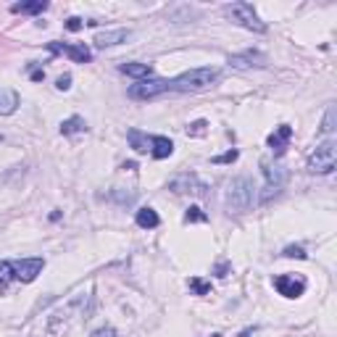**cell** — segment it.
Here are the masks:
<instances>
[{"mask_svg": "<svg viewBox=\"0 0 337 337\" xmlns=\"http://www.w3.org/2000/svg\"><path fill=\"white\" fill-rule=\"evenodd\" d=\"M261 172H264V190H261V195H258V203H269L271 198H277L285 190L287 179H290V168L282 161L264 158L261 161Z\"/></svg>", "mask_w": 337, "mask_h": 337, "instance_id": "7a4b0ae2", "label": "cell"}, {"mask_svg": "<svg viewBox=\"0 0 337 337\" xmlns=\"http://www.w3.org/2000/svg\"><path fill=\"white\" fill-rule=\"evenodd\" d=\"M221 79V71L219 69H190L185 74L174 76V79H168V93H203V90L213 87Z\"/></svg>", "mask_w": 337, "mask_h": 337, "instance_id": "6da1fadb", "label": "cell"}, {"mask_svg": "<svg viewBox=\"0 0 337 337\" xmlns=\"http://www.w3.org/2000/svg\"><path fill=\"white\" fill-rule=\"evenodd\" d=\"M224 203H227L229 213H245V211H250V206L256 203V187H253V182L248 177H235L227 185Z\"/></svg>", "mask_w": 337, "mask_h": 337, "instance_id": "3957f363", "label": "cell"}, {"mask_svg": "<svg viewBox=\"0 0 337 337\" xmlns=\"http://www.w3.org/2000/svg\"><path fill=\"white\" fill-rule=\"evenodd\" d=\"M45 269V258H21V261H11V271H13V282L29 285L35 282Z\"/></svg>", "mask_w": 337, "mask_h": 337, "instance_id": "52a82bcc", "label": "cell"}, {"mask_svg": "<svg viewBox=\"0 0 337 337\" xmlns=\"http://www.w3.org/2000/svg\"><path fill=\"white\" fill-rule=\"evenodd\" d=\"M174 153V143L168 140V137H163V134H153L150 137V156L153 158H158V161H163V158H168Z\"/></svg>", "mask_w": 337, "mask_h": 337, "instance_id": "4fadbf2b", "label": "cell"}, {"mask_svg": "<svg viewBox=\"0 0 337 337\" xmlns=\"http://www.w3.org/2000/svg\"><path fill=\"white\" fill-rule=\"evenodd\" d=\"M132 37L129 29H105V32H98L95 35V45L98 48H114V45H121V42H127Z\"/></svg>", "mask_w": 337, "mask_h": 337, "instance_id": "8fae6325", "label": "cell"}, {"mask_svg": "<svg viewBox=\"0 0 337 337\" xmlns=\"http://www.w3.org/2000/svg\"><path fill=\"white\" fill-rule=\"evenodd\" d=\"M206 127H208V124H206L203 119H201V121H192V124L187 127V134H190V137H201V134H206Z\"/></svg>", "mask_w": 337, "mask_h": 337, "instance_id": "d4e9b609", "label": "cell"}, {"mask_svg": "<svg viewBox=\"0 0 337 337\" xmlns=\"http://www.w3.org/2000/svg\"><path fill=\"white\" fill-rule=\"evenodd\" d=\"M119 69H121V74L132 76V79H137V82L150 79V76H153V66H150V64H137V61H129V64H121Z\"/></svg>", "mask_w": 337, "mask_h": 337, "instance_id": "5bb4252c", "label": "cell"}, {"mask_svg": "<svg viewBox=\"0 0 337 337\" xmlns=\"http://www.w3.org/2000/svg\"><path fill=\"white\" fill-rule=\"evenodd\" d=\"M0 143H3V134H0Z\"/></svg>", "mask_w": 337, "mask_h": 337, "instance_id": "836d02e7", "label": "cell"}, {"mask_svg": "<svg viewBox=\"0 0 337 337\" xmlns=\"http://www.w3.org/2000/svg\"><path fill=\"white\" fill-rule=\"evenodd\" d=\"M290 137H293V127H290V124H279L277 129L269 134L266 145H269L274 153H277V156H282L285 148H287V143H290Z\"/></svg>", "mask_w": 337, "mask_h": 337, "instance_id": "7c38bea8", "label": "cell"}, {"mask_svg": "<svg viewBox=\"0 0 337 337\" xmlns=\"http://www.w3.org/2000/svg\"><path fill=\"white\" fill-rule=\"evenodd\" d=\"M334 129H337V108H334V105H329V108H327V114H324V119H321V127H319V132L324 134V137H329Z\"/></svg>", "mask_w": 337, "mask_h": 337, "instance_id": "ffe728a7", "label": "cell"}, {"mask_svg": "<svg viewBox=\"0 0 337 337\" xmlns=\"http://www.w3.org/2000/svg\"><path fill=\"white\" fill-rule=\"evenodd\" d=\"M185 221H187V224H198V221H208V216H206V211H203V208L190 206L187 213H185Z\"/></svg>", "mask_w": 337, "mask_h": 337, "instance_id": "603a6c76", "label": "cell"}, {"mask_svg": "<svg viewBox=\"0 0 337 337\" xmlns=\"http://www.w3.org/2000/svg\"><path fill=\"white\" fill-rule=\"evenodd\" d=\"M274 287H277V293L285 298H300L305 293V282L300 277H290V274L274 277Z\"/></svg>", "mask_w": 337, "mask_h": 337, "instance_id": "9c48e42d", "label": "cell"}, {"mask_svg": "<svg viewBox=\"0 0 337 337\" xmlns=\"http://www.w3.org/2000/svg\"><path fill=\"white\" fill-rule=\"evenodd\" d=\"M166 190H172L174 195H198V198H203L208 185L198 174L182 172V174H177V177H172L166 182Z\"/></svg>", "mask_w": 337, "mask_h": 337, "instance_id": "8992f818", "label": "cell"}, {"mask_svg": "<svg viewBox=\"0 0 337 337\" xmlns=\"http://www.w3.org/2000/svg\"><path fill=\"white\" fill-rule=\"evenodd\" d=\"M90 337H116V329L114 327H100V329H95Z\"/></svg>", "mask_w": 337, "mask_h": 337, "instance_id": "83f0119b", "label": "cell"}, {"mask_svg": "<svg viewBox=\"0 0 337 337\" xmlns=\"http://www.w3.org/2000/svg\"><path fill=\"white\" fill-rule=\"evenodd\" d=\"M282 256H285V258H300V261H305V258H308V253H305L300 245H287Z\"/></svg>", "mask_w": 337, "mask_h": 337, "instance_id": "cb8c5ba5", "label": "cell"}, {"mask_svg": "<svg viewBox=\"0 0 337 337\" xmlns=\"http://www.w3.org/2000/svg\"><path fill=\"white\" fill-rule=\"evenodd\" d=\"M224 16L232 19L235 24H240L242 29H248V32H256V35L266 32V24L258 19L256 8L250 3H242V0H237V3H227L224 6Z\"/></svg>", "mask_w": 337, "mask_h": 337, "instance_id": "277c9868", "label": "cell"}, {"mask_svg": "<svg viewBox=\"0 0 337 337\" xmlns=\"http://www.w3.org/2000/svg\"><path fill=\"white\" fill-rule=\"evenodd\" d=\"M32 79H35V82H42V79H45V71H42V69H32Z\"/></svg>", "mask_w": 337, "mask_h": 337, "instance_id": "4dcf8cb0", "label": "cell"}, {"mask_svg": "<svg viewBox=\"0 0 337 337\" xmlns=\"http://www.w3.org/2000/svg\"><path fill=\"white\" fill-rule=\"evenodd\" d=\"M13 282V271H11V261H0V293H6L8 285Z\"/></svg>", "mask_w": 337, "mask_h": 337, "instance_id": "44dd1931", "label": "cell"}, {"mask_svg": "<svg viewBox=\"0 0 337 337\" xmlns=\"http://www.w3.org/2000/svg\"><path fill=\"white\" fill-rule=\"evenodd\" d=\"M66 29H69V32H79V29H82V19L79 16H71L66 21Z\"/></svg>", "mask_w": 337, "mask_h": 337, "instance_id": "f1b7e54d", "label": "cell"}, {"mask_svg": "<svg viewBox=\"0 0 337 337\" xmlns=\"http://www.w3.org/2000/svg\"><path fill=\"white\" fill-rule=\"evenodd\" d=\"M134 221H137V227H143V229H156L158 224H161V219H158V213L153 211L150 206H145V208H140L137 211V216H134Z\"/></svg>", "mask_w": 337, "mask_h": 337, "instance_id": "9a60e30c", "label": "cell"}, {"mask_svg": "<svg viewBox=\"0 0 337 337\" xmlns=\"http://www.w3.org/2000/svg\"><path fill=\"white\" fill-rule=\"evenodd\" d=\"M337 163V143L332 137H327L324 143H319L316 150L311 153L308 158V172L311 174H332Z\"/></svg>", "mask_w": 337, "mask_h": 337, "instance_id": "5b68a950", "label": "cell"}, {"mask_svg": "<svg viewBox=\"0 0 337 337\" xmlns=\"http://www.w3.org/2000/svg\"><path fill=\"white\" fill-rule=\"evenodd\" d=\"M211 337H221V334H211Z\"/></svg>", "mask_w": 337, "mask_h": 337, "instance_id": "d6a6232c", "label": "cell"}, {"mask_svg": "<svg viewBox=\"0 0 337 337\" xmlns=\"http://www.w3.org/2000/svg\"><path fill=\"white\" fill-rule=\"evenodd\" d=\"M187 287L192 290L195 295H208V293H211V285L203 282L201 277H190V279H187Z\"/></svg>", "mask_w": 337, "mask_h": 337, "instance_id": "7402d4cb", "label": "cell"}, {"mask_svg": "<svg viewBox=\"0 0 337 337\" xmlns=\"http://www.w3.org/2000/svg\"><path fill=\"white\" fill-rule=\"evenodd\" d=\"M55 87L61 90V93H66V90L71 87V74H61L58 79H55Z\"/></svg>", "mask_w": 337, "mask_h": 337, "instance_id": "4316f807", "label": "cell"}, {"mask_svg": "<svg viewBox=\"0 0 337 337\" xmlns=\"http://www.w3.org/2000/svg\"><path fill=\"white\" fill-rule=\"evenodd\" d=\"M121 168H129V172H134V168H137V163H134V161H127V163L121 166Z\"/></svg>", "mask_w": 337, "mask_h": 337, "instance_id": "1f68e13d", "label": "cell"}, {"mask_svg": "<svg viewBox=\"0 0 337 337\" xmlns=\"http://www.w3.org/2000/svg\"><path fill=\"white\" fill-rule=\"evenodd\" d=\"M13 13H42L48 11V3L45 0H29V3H13L11 6Z\"/></svg>", "mask_w": 337, "mask_h": 337, "instance_id": "d6986e66", "label": "cell"}, {"mask_svg": "<svg viewBox=\"0 0 337 337\" xmlns=\"http://www.w3.org/2000/svg\"><path fill=\"white\" fill-rule=\"evenodd\" d=\"M127 140H129V145H132L137 153H150V137H148L145 132L129 129V132H127Z\"/></svg>", "mask_w": 337, "mask_h": 337, "instance_id": "e0dca14e", "label": "cell"}, {"mask_svg": "<svg viewBox=\"0 0 337 337\" xmlns=\"http://www.w3.org/2000/svg\"><path fill=\"white\" fill-rule=\"evenodd\" d=\"M237 156H240L237 150H227L221 156H213V163H232V161H237Z\"/></svg>", "mask_w": 337, "mask_h": 337, "instance_id": "484cf974", "label": "cell"}, {"mask_svg": "<svg viewBox=\"0 0 337 337\" xmlns=\"http://www.w3.org/2000/svg\"><path fill=\"white\" fill-rule=\"evenodd\" d=\"M48 48L53 53H66L74 64H87L90 58H93V53H90V48H85V45H61V42H50Z\"/></svg>", "mask_w": 337, "mask_h": 337, "instance_id": "30bf717a", "label": "cell"}, {"mask_svg": "<svg viewBox=\"0 0 337 337\" xmlns=\"http://www.w3.org/2000/svg\"><path fill=\"white\" fill-rule=\"evenodd\" d=\"M227 271H229V264H227V261H219L216 269H213V274H216V277H227Z\"/></svg>", "mask_w": 337, "mask_h": 337, "instance_id": "f546056e", "label": "cell"}, {"mask_svg": "<svg viewBox=\"0 0 337 337\" xmlns=\"http://www.w3.org/2000/svg\"><path fill=\"white\" fill-rule=\"evenodd\" d=\"M79 132H87V121L82 119V116H71V119H66L64 124H61V134H79Z\"/></svg>", "mask_w": 337, "mask_h": 337, "instance_id": "ac0fdd59", "label": "cell"}, {"mask_svg": "<svg viewBox=\"0 0 337 337\" xmlns=\"http://www.w3.org/2000/svg\"><path fill=\"white\" fill-rule=\"evenodd\" d=\"M266 55L261 50H242V53H235L227 58V64L232 69H264L266 66Z\"/></svg>", "mask_w": 337, "mask_h": 337, "instance_id": "ba28073f", "label": "cell"}, {"mask_svg": "<svg viewBox=\"0 0 337 337\" xmlns=\"http://www.w3.org/2000/svg\"><path fill=\"white\" fill-rule=\"evenodd\" d=\"M19 108V95L13 90H0V116H11Z\"/></svg>", "mask_w": 337, "mask_h": 337, "instance_id": "2e32d148", "label": "cell"}]
</instances>
